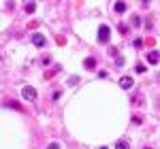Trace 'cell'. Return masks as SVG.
<instances>
[{
  "label": "cell",
  "instance_id": "obj_1",
  "mask_svg": "<svg viewBox=\"0 0 160 149\" xmlns=\"http://www.w3.org/2000/svg\"><path fill=\"white\" fill-rule=\"evenodd\" d=\"M22 96H24L28 102H34V100H37V89L30 87V85H26L24 89H22Z\"/></svg>",
  "mask_w": 160,
  "mask_h": 149
},
{
  "label": "cell",
  "instance_id": "obj_2",
  "mask_svg": "<svg viewBox=\"0 0 160 149\" xmlns=\"http://www.w3.org/2000/svg\"><path fill=\"white\" fill-rule=\"evenodd\" d=\"M109 34H111L109 26H100L98 28V41L100 43H107V41H109Z\"/></svg>",
  "mask_w": 160,
  "mask_h": 149
},
{
  "label": "cell",
  "instance_id": "obj_3",
  "mask_svg": "<svg viewBox=\"0 0 160 149\" xmlns=\"http://www.w3.org/2000/svg\"><path fill=\"white\" fill-rule=\"evenodd\" d=\"M32 45H34V47H45V36H43V34H32Z\"/></svg>",
  "mask_w": 160,
  "mask_h": 149
},
{
  "label": "cell",
  "instance_id": "obj_4",
  "mask_svg": "<svg viewBox=\"0 0 160 149\" xmlns=\"http://www.w3.org/2000/svg\"><path fill=\"white\" fill-rule=\"evenodd\" d=\"M120 85H122L124 89H130V87L135 85V81H132L130 77H122V79H120Z\"/></svg>",
  "mask_w": 160,
  "mask_h": 149
},
{
  "label": "cell",
  "instance_id": "obj_5",
  "mask_svg": "<svg viewBox=\"0 0 160 149\" xmlns=\"http://www.w3.org/2000/svg\"><path fill=\"white\" fill-rule=\"evenodd\" d=\"M148 62L149 64H158V51H149L148 53Z\"/></svg>",
  "mask_w": 160,
  "mask_h": 149
},
{
  "label": "cell",
  "instance_id": "obj_6",
  "mask_svg": "<svg viewBox=\"0 0 160 149\" xmlns=\"http://www.w3.org/2000/svg\"><path fill=\"white\" fill-rule=\"evenodd\" d=\"M126 7H128L126 2H113V9H115L118 13H124V11H126Z\"/></svg>",
  "mask_w": 160,
  "mask_h": 149
},
{
  "label": "cell",
  "instance_id": "obj_7",
  "mask_svg": "<svg viewBox=\"0 0 160 149\" xmlns=\"http://www.w3.org/2000/svg\"><path fill=\"white\" fill-rule=\"evenodd\" d=\"M83 66H86L88 70H92V68H94V66H96V60H94V58H88L86 62H83Z\"/></svg>",
  "mask_w": 160,
  "mask_h": 149
},
{
  "label": "cell",
  "instance_id": "obj_8",
  "mask_svg": "<svg viewBox=\"0 0 160 149\" xmlns=\"http://www.w3.org/2000/svg\"><path fill=\"white\" fill-rule=\"evenodd\" d=\"M115 149H130V145H128L126 141H118V143H115Z\"/></svg>",
  "mask_w": 160,
  "mask_h": 149
},
{
  "label": "cell",
  "instance_id": "obj_9",
  "mask_svg": "<svg viewBox=\"0 0 160 149\" xmlns=\"http://www.w3.org/2000/svg\"><path fill=\"white\" fill-rule=\"evenodd\" d=\"M34 9H37L34 2H26V13H34Z\"/></svg>",
  "mask_w": 160,
  "mask_h": 149
},
{
  "label": "cell",
  "instance_id": "obj_10",
  "mask_svg": "<svg viewBox=\"0 0 160 149\" xmlns=\"http://www.w3.org/2000/svg\"><path fill=\"white\" fill-rule=\"evenodd\" d=\"M47 149H60V143H51V145H49Z\"/></svg>",
  "mask_w": 160,
  "mask_h": 149
},
{
  "label": "cell",
  "instance_id": "obj_11",
  "mask_svg": "<svg viewBox=\"0 0 160 149\" xmlns=\"http://www.w3.org/2000/svg\"><path fill=\"white\" fill-rule=\"evenodd\" d=\"M100 149H107V147H100Z\"/></svg>",
  "mask_w": 160,
  "mask_h": 149
}]
</instances>
